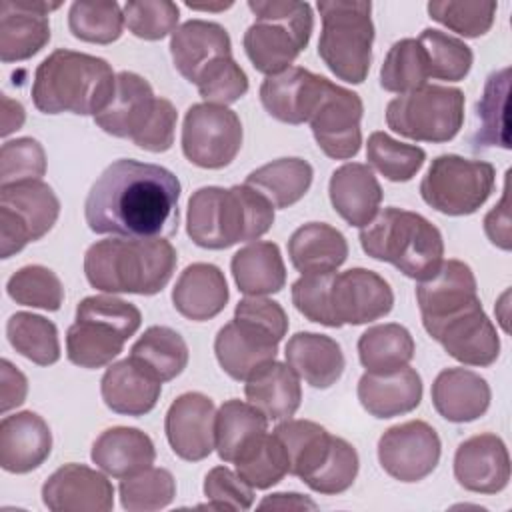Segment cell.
I'll return each mask as SVG.
<instances>
[{
  "mask_svg": "<svg viewBox=\"0 0 512 512\" xmlns=\"http://www.w3.org/2000/svg\"><path fill=\"white\" fill-rule=\"evenodd\" d=\"M454 476L464 490L498 494L510 482V454L492 432L466 438L454 454Z\"/></svg>",
  "mask_w": 512,
  "mask_h": 512,
  "instance_id": "21",
  "label": "cell"
},
{
  "mask_svg": "<svg viewBox=\"0 0 512 512\" xmlns=\"http://www.w3.org/2000/svg\"><path fill=\"white\" fill-rule=\"evenodd\" d=\"M508 90H510V68H500L492 72L484 84L482 98L476 104L478 130L472 136V148L500 146L510 148L508 136Z\"/></svg>",
  "mask_w": 512,
  "mask_h": 512,
  "instance_id": "41",
  "label": "cell"
},
{
  "mask_svg": "<svg viewBox=\"0 0 512 512\" xmlns=\"http://www.w3.org/2000/svg\"><path fill=\"white\" fill-rule=\"evenodd\" d=\"M416 300L422 320L446 316L478 300L476 276L466 262L444 260L432 278L418 282Z\"/></svg>",
  "mask_w": 512,
  "mask_h": 512,
  "instance_id": "31",
  "label": "cell"
},
{
  "mask_svg": "<svg viewBox=\"0 0 512 512\" xmlns=\"http://www.w3.org/2000/svg\"><path fill=\"white\" fill-rule=\"evenodd\" d=\"M242 138V122L228 106L198 102L186 110L180 142L194 166L206 170L228 166L240 152Z\"/></svg>",
  "mask_w": 512,
  "mask_h": 512,
  "instance_id": "12",
  "label": "cell"
},
{
  "mask_svg": "<svg viewBox=\"0 0 512 512\" xmlns=\"http://www.w3.org/2000/svg\"><path fill=\"white\" fill-rule=\"evenodd\" d=\"M286 364L312 388H330L344 372L346 360L340 344L318 332H296L284 348Z\"/></svg>",
  "mask_w": 512,
  "mask_h": 512,
  "instance_id": "32",
  "label": "cell"
},
{
  "mask_svg": "<svg viewBox=\"0 0 512 512\" xmlns=\"http://www.w3.org/2000/svg\"><path fill=\"white\" fill-rule=\"evenodd\" d=\"M362 408L374 418H394L412 412L422 400V378L402 366L392 372H364L356 388Z\"/></svg>",
  "mask_w": 512,
  "mask_h": 512,
  "instance_id": "28",
  "label": "cell"
},
{
  "mask_svg": "<svg viewBox=\"0 0 512 512\" xmlns=\"http://www.w3.org/2000/svg\"><path fill=\"white\" fill-rule=\"evenodd\" d=\"M422 326L448 356L464 366L486 368L500 356L496 326L486 316L480 298L446 316L422 320Z\"/></svg>",
  "mask_w": 512,
  "mask_h": 512,
  "instance_id": "13",
  "label": "cell"
},
{
  "mask_svg": "<svg viewBox=\"0 0 512 512\" xmlns=\"http://www.w3.org/2000/svg\"><path fill=\"white\" fill-rule=\"evenodd\" d=\"M52 452L48 422L32 412H16L0 422V466L12 474L36 470Z\"/></svg>",
  "mask_w": 512,
  "mask_h": 512,
  "instance_id": "25",
  "label": "cell"
},
{
  "mask_svg": "<svg viewBox=\"0 0 512 512\" xmlns=\"http://www.w3.org/2000/svg\"><path fill=\"white\" fill-rule=\"evenodd\" d=\"M178 112L174 104L166 98L158 96L156 112L150 120V124L144 128V132L134 140V144L148 152H166L174 144V132H176Z\"/></svg>",
  "mask_w": 512,
  "mask_h": 512,
  "instance_id": "58",
  "label": "cell"
},
{
  "mask_svg": "<svg viewBox=\"0 0 512 512\" xmlns=\"http://www.w3.org/2000/svg\"><path fill=\"white\" fill-rule=\"evenodd\" d=\"M328 196L332 208L344 222L364 228L380 212L384 192L368 164L346 162L332 172Z\"/></svg>",
  "mask_w": 512,
  "mask_h": 512,
  "instance_id": "26",
  "label": "cell"
},
{
  "mask_svg": "<svg viewBox=\"0 0 512 512\" xmlns=\"http://www.w3.org/2000/svg\"><path fill=\"white\" fill-rule=\"evenodd\" d=\"M122 12L128 30L150 42L172 36L180 20V8L172 0H130Z\"/></svg>",
  "mask_w": 512,
  "mask_h": 512,
  "instance_id": "52",
  "label": "cell"
},
{
  "mask_svg": "<svg viewBox=\"0 0 512 512\" xmlns=\"http://www.w3.org/2000/svg\"><path fill=\"white\" fill-rule=\"evenodd\" d=\"M282 334L248 318L234 314L214 338V354L220 368L234 380H248L262 364L276 360Z\"/></svg>",
  "mask_w": 512,
  "mask_h": 512,
  "instance_id": "17",
  "label": "cell"
},
{
  "mask_svg": "<svg viewBox=\"0 0 512 512\" xmlns=\"http://www.w3.org/2000/svg\"><path fill=\"white\" fill-rule=\"evenodd\" d=\"M196 88L204 102L228 106L248 92V76L232 56H226L200 74Z\"/></svg>",
  "mask_w": 512,
  "mask_h": 512,
  "instance_id": "54",
  "label": "cell"
},
{
  "mask_svg": "<svg viewBox=\"0 0 512 512\" xmlns=\"http://www.w3.org/2000/svg\"><path fill=\"white\" fill-rule=\"evenodd\" d=\"M248 8L256 18L242 38L248 60L260 74L284 72L310 42L312 6L296 0H248Z\"/></svg>",
  "mask_w": 512,
  "mask_h": 512,
  "instance_id": "6",
  "label": "cell"
},
{
  "mask_svg": "<svg viewBox=\"0 0 512 512\" xmlns=\"http://www.w3.org/2000/svg\"><path fill=\"white\" fill-rule=\"evenodd\" d=\"M6 336L10 346L38 366H50L60 360L58 328L52 320L32 314L16 312L6 322Z\"/></svg>",
  "mask_w": 512,
  "mask_h": 512,
  "instance_id": "44",
  "label": "cell"
},
{
  "mask_svg": "<svg viewBox=\"0 0 512 512\" xmlns=\"http://www.w3.org/2000/svg\"><path fill=\"white\" fill-rule=\"evenodd\" d=\"M234 282L246 296L276 294L286 284V266L278 244L254 240L240 248L230 262Z\"/></svg>",
  "mask_w": 512,
  "mask_h": 512,
  "instance_id": "36",
  "label": "cell"
},
{
  "mask_svg": "<svg viewBox=\"0 0 512 512\" xmlns=\"http://www.w3.org/2000/svg\"><path fill=\"white\" fill-rule=\"evenodd\" d=\"M430 394L436 412L454 424L484 416L492 398L486 378L468 368H444L438 372Z\"/></svg>",
  "mask_w": 512,
  "mask_h": 512,
  "instance_id": "27",
  "label": "cell"
},
{
  "mask_svg": "<svg viewBox=\"0 0 512 512\" xmlns=\"http://www.w3.org/2000/svg\"><path fill=\"white\" fill-rule=\"evenodd\" d=\"M268 430V418L250 402L226 400L214 422V448L224 462H234L240 450L258 434Z\"/></svg>",
  "mask_w": 512,
  "mask_h": 512,
  "instance_id": "42",
  "label": "cell"
},
{
  "mask_svg": "<svg viewBox=\"0 0 512 512\" xmlns=\"http://www.w3.org/2000/svg\"><path fill=\"white\" fill-rule=\"evenodd\" d=\"M188 356V346L176 330L168 326H150L132 344L128 358L164 384L184 372Z\"/></svg>",
  "mask_w": 512,
  "mask_h": 512,
  "instance_id": "39",
  "label": "cell"
},
{
  "mask_svg": "<svg viewBox=\"0 0 512 512\" xmlns=\"http://www.w3.org/2000/svg\"><path fill=\"white\" fill-rule=\"evenodd\" d=\"M362 250L380 262L392 264L412 280L432 278L444 262L440 230L422 214L388 206L360 228Z\"/></svg>",
  "mask_w": 512,
  "mask_h": 512,
  "instance_id": "5",
  "label": "cell"
},
{
  "mask_svg": "<svg viewBox=\"0 0 512 512\" xmlns=\"http://www.w3.org/2000/svg\"><path fill=\"white\" fill-rule=\"evenodd\" d=\"M358 468H360V460H358L356 448L348 440L334 436L332 450L324 466L314 474L312 480L306 482V486L320 494L346 492L354 484L358 476Z\"/></svg>",
  "mask_w": 512,
  "mask_h": 512,
  "instance_id": "55",
  "label": "cell"
},
{
  "mask_svg": "<svg viewBox=\"0 0 512 512\" xmlns=\"http://www.w3.org/2000/svg\"><path fill=\"white\" fill-rule=\"evenodd\" d=\"M288 256L302 274L338 270L348 258V242L340 230L326 222H308L288 238Z\"/></svg>",
  "mask_w": 512,
  "mask_h": 512,
  "instance_id": "35",
  "label": "cell"
},
{
  "mask_svg": "<svg viewBox=\"0 0 512 512\" xmlns=\"http://www.w3.org/2000/svg\"><path fill=\"white\" fill-rule=\"evenodd\" d=\"M484 232L488 236V240L502 248V250H510L512 240H510V206H508V178L504 184V192L500 202L486 214L484 218Z\"/></svg>",
  "mask_w": 512,
  "mask_h": 512,
  "instance_id": "60",
  "label": "cell"
},
{
  "mask_svg": "<svg viewBox=\"0 0 512 512\" xmlns=\"http://www.w3.org/2000/svg\"><path fill=\"white\" fill-rule=\"evenodd\" d=\"M120 502L128 512H156L172 504L176 480L166 468H146L134 476L122 478Z\"/></svg>",
  "mask_w": 512,
  "mask_h": 512,
  "instance_id": "50",
  "label": "cell"
},
{
  "mask_svg": "<svg viewBox=\"0 0 512 512\" xmlns=\"http://www.w3.org/2000/svg\"><path fill=\"white\" fill-rule=\"evenodd\" d=\"M416 346L408 328L396 322L376 324L358 338V358L366 372L382 374L408 366Z\"/></svg>",
  "mask_w": 512,
  "mask_h": 512,
  "instance_id": "40",
  "label": "cell"
},
{
  "mask_svg": "<svg viewBox=\"0 0 512 512\" xmlns=\"http://www.w3.org/2000/svg\"><path fill=\"white\" fill-rule=\"evenodd\" d=\"M162 382L138 366L132 358L108 364L102 380L100 394L104 404L124 416H144L160 400Z\"/></svg>",
  "mask_w": 512,
  "mask_h": 512,
  "instance_id": "30",
  "label": "cell"
},
{
  "mask_svg": "<svg viewBox=\"0 0 512 512\" xmlns=\"http://www.w3.org/2000/svg\"><path fill=\"white\" fill-rule=\"evenodd\" d=\"M90 458L104 474L122 480L150 468L156 460V448L146 432L112 426L94 440Z\"/></svg>",
  "mask_w": 512,
  "mask_h": 512,
  "instance_id": "33",
  "label": "cell"
},
{
  "mask_svg": "<svg viewBox=\"0 0 512 512\" xmlns=\"http://www.w3.org/2000/svg\"><path fill=\"white\" fill-rule=\"evenodd\" d=\"M216 406L202 392H184L168 408L164 430L172 452L188 462L204 460L214 450Z\"/></svg>",
  "mask_w": 512,
  "mask_h": 512,
  "instance_id": "19",
  "label": "cell"
},
{
  "mask_svg": "<svg viewBox=\"0 0 512 512\" xmlns=\"http://www.w3.org/2000/svg\"><path fill=\"white\" fill-rule=\"evenodd\" d=\"M190 10H202V12H222V10H228L234 6L232 0L228 2H208V4H198V2H184Z\"/></svg>",
  "mask_w": 512,
  "mask_h": 512,
  "instance_id": "63",
  "label": "cell"
},
{
  "mask_svg": "<svg viewBox=\"0 0 512 512\" xmlns=\"http://www.w3.org/2000/svg\"><path fill=\"white\" fill-rule=\"evenodd\" d=\"M60 214V200L42 180L0 186V258L46 236Z\"/></svg>",
  "mask_w": 512,
  "mask_h": 512,
  "instance_id": "11",
  "label": "cell"
},
{
  "mask_svg": "<svg viewBox=\"0 0 512 512\" xmlns=\"http://www.w3.org/2000/svg\"><path fill=\"white\" fill-rule=\"evenodd\" d=\"M156 104L158 96L150 82L136 72L122 70L116 74V88L110 104L94 116V124L110 136L134 142L150 124Z\"/></svg>",
  "mask_w": 512,
  "mask_h": 512,
  "instance_id": "23",
  "label": "cell"
},
{
  "mask_svg": "<svg viewBox=\"0 0 512 512\" xmlns=\"http://www.w3.org/2000/svg\"><path fill=\"white\" fill-rule=\"evenodd\" d=\"M332 272L324 274H302L292 284V304L294 308L308 318L310 322L322 324L330 328L328 320V306H326V294H328V282Z\"/></svg>",
  "mask_w": 512,
  "mask_h": 512,
  "instance_id": "57",
  "label": "cell"
},
{
  "mask_svg": "<svg viewBox=\"0 0 512 512\" xmlns=\"http://www.w3.org/2000/svg\"><path fill=\"white\" fill-rule=\"evenodd\" d=\"M322 18L318 56L326 68L348 84H362L372 64V4L360 0H320Z\"/></svg>",
  "mask_w": 512,
  "mask_h": 512,
  "instance_id": "8",
  "label": "cell"
},
{
  "mask_svg": "<svg viewBox=\"0 0 512 512\" xmlns=\"http://www.w3.org/2000/svg\"><path fill=\"white\" fill-rule=\"evenodd\" d=\"M258 508H280V510H286V508H296V510H316V502H312L310 498L298 494V492H276V494H270L266 496Z\"/></svg>",
  "mask_w": 512,
  "mask_h": 512,
  "instance_id": "61",
  "label": "cell"
},
{
  "mask_svg": "<svg viewBox=\"0 0 512 512\" xmlns=\"http://www.w3.org/2000/svg\"><path fill=\"white\" fill-rule=\"evenodd\" d=\"M238 476L254 490H266L278 484L290 468L288 454L280 438L272 432L254 436L232 462Z\"/></svg>",
  "mask_w": 512,
  "mask_h": 512,
  "instance_id": "43",
  "label": "cell"
},
{
  "mask_svg": "<svg viewBox=\"0 0 512 512\" xmlns=\"http://www.w3.org/2000/svg\"><path fill=\"white\" fill-rule=\"evenodd\" d=\"M328 78L302 66H290L284 72L266 76L260 86L264 110L284 124H304L314 114Z\"/></svg>",
  "mask_w": 512,
  "mask_h": 512,
  "instance_id": "22",
  "label": "cell"
},
{
  "mask_svg": "<svg viewBox=\"0 0 512 512\" xmlns=\"http://www.w3.org/2000/svg\"><path fill=\"white\" fill-rule=\"evenodd\" d=\"M180 180L164 166L114 160L92 184L84 218L92 232L120 238H166L178 230Z\"/></svg>",
  "mask_w": 512,
  "mask_h": 512,
  "instance_id": "1",
  "label": "cell"
},
{
  "mask_svg": "<svg viewBox=\"0 0 512 512\" xmlns=\"http://www.w3.org/2000/svg\"><path fill=\"white\" fill-rule=\"evenodd\" d=\"M274 224L272 202L248 184L202 186L186 210L188 238L206 250H224L262 238Z\"/></svg>",
  "mask_w": 512,
  "mask_h": 512,
  "instance_id": "2",
  "label": "cell"
},
{
  "mask_svg": "<svg viewBox=\"0 0 512 512\" xmlns=\"http://www.w3.org/2000/svg\"><path fill=\"white\" fill-rule=\"evenodd\" d=\"M170 54L180 76L196 84L208 66L232 56V42L222 24L194 18L172 32Z\"/></svg>",
  "mask_w": 512,
  "mask_h": 512,
  "instance_id": "24",
  "label": "cell"
},
{
  "mask_svg": "<svg viewBox=\"0 0 512 512\" xmlns=\"http://www.w3.org/2000/svg\"><path fill=\"white\" fill-rule=\"evenodd\" d=\"M330 328L360 326L384 318L394 306L390 284L374 270L348 268L332 272L326 294Z\"/></svg>",
  "mask_w": 512,
  "mask_h": 512,
  "instance_id": "14",
  "label": "cell"
},
{
  "mask_svg": "<svg viewBox=\"0 0 512 512\" xmlns=\"http://www.w3.org/2000/svg\"><path fill=\"white\" fill-rule=\"evenodd\" d=\"M244 394L268 420H286L294 416L302 402L298 374L278 360H270L252 372L246 380Z\"/></svg>",
  "mask_w": 512,
  "mask_h": 512,
  "instance_id": "34",
  "label": "cell"
},
{
  "mask_svg": "<svg viewBox=\"0 0 512 512\" xmlns=\"http://www.w3.org/2000/svg\"><path fill=\"white\" fill-rule=\"evenodd\" d=\"M6 294L22 306L56 312L64 302V286L54 270L42 264L18 268L6 282Z\"/></svg>",
  "mask_w": 512,
  "mask_h": 512,
  "instance_id": "49",
  "label": "cell"
},
{
  "mask_svg": "<svg viewBox=\"0 0 512 512\" xmlns=\"http://www.w3.org/2000/svg\"><path fill=\"white\" fill-rule=\"evenodd\" d=\"M46 174V152L34 138L6 140L0 148V186L40 180Z\"/></svg>",
  "mask_w": 512,
  "mask_h": 512,
  "instance_id": "53",
  "label": "cell"
},
{
  "mask_svg": "<svg viewBox=\"0 0 512 512\" xmlns=\"http://www.w3.org/2000/svg\"><path fill=\"white\" fill-rule=\"evenodd\" d=\"M366 160L390 182L412 180L426 162V152L420 146L394 140L386 132H372L366 142Z\"/></svg>",
  "mask_w": 512,
  "mask_h": 512,
  "instance_id": "47",
  "label": "cell"
},
{
  "mask_svg": "<svg viewBox=\"0 0 512 512\" xmlns=\"http://www.w3.org/2000/svg\"><path fill=\"white\" fill-rule=\"evenodd\" d=\"M286 448L288 454V474L300 478L304 484L314 478V474L324 466L334 434L312 420H292L286 418L272 430Z\"/></svg>",
  "mask_w": 512,
  "mask_h": 512,
  "instance_id": "37",
  "label": "cell"
},
{
  "mask_svg": "<svg viewBox=\"0 0 512 512\" xmlns=\"http://www.w3.org/2000/svg\"><path fill=\"white\" fill-rule=\"evenodd\" d=\"M204 496L212 510H248L254 504V488L228 466H214L204 478Z\"/></svg>",
  "mask_w": 512,
  "mask_h": 512,
  "instance_id": "56",
  "label": "cell"
},
{
  "mask_svg": "<svg viewBox=\"0 0 512 512\" xmlns=\"http://www.w3.org/2000/svg\"><path fill=\"white\" fill-rule=\"evenodd\" d=\"M440 436L424 420L390 426L378 440V462L388 476L400 482H420L440 462Z\"/></svg>",
  "mask_w": 512,
  "mask_h": 512,
  "instance_id": "15",
  "label": "cell"
},
{
  "mask_svg": "<svg viewBox=\"0 0 512 512\" xmlns=\"http://www.w3.org/2000/svg\"><path fill=\"white\" fill-rule=\"evenodd\" d=\"M28 394V380L26 376L10 362H0V412L6 414L8 410L20 406Z\"/></svg>",
  "mask_w": 512,
  "mask_h": 512,
  "instance_id": "59",
  "label": "cell"
},
{
  "mask_svg": "<svg viewBox=\"0 0 512 512\" xmlns=\"http://www.w3.org/2000/svg\"><path fill=\"white\" fill-rule=\"evenodd\" d=\"M228 298L230 292L224 272L208 262L186 266L172 288V304L176 312L194 322L218 316L226 308Z\"/></svg>",
  "mask_w": 512,
  "mask_h": 512,
  "instance_id": "29",
  "label": "cell"
},
{
  "mask_svg": "<svg viewBox=\"0 0 512 512\" xmlns=\"http://www.w3.org/2000/svg\"><path fill=\"white\" fill-rule=\"evenodd\" d=\"M386 124L392 132L416 142H448L464 124V92L426 84L400 94L386 106Z\"/></svg>",
  "mask_w": 512,
  "mask_h": 512,
  "instance_id": "9",
  "label": "cell"
},
{
  "mask_svg": "<svg viewBox=\"0 0 512 512\" xmlns=\"http://www.w3.org/2000/svg\"><path fill=\"white\" fill-rule=\"evenodd\" d=\"M496 170L486 160L458 154H440L428 166L422 182V200L446 216L474 214L494 192Z\"/></svg>",
  "mask_w": 512,
  "mask_h": 512,
  "instance_id": "10",
  "label": "cell"
},
{
  "mask_svg": "<svg viewBox=\"0 0 512 512\" xmlns=\"http://www.w3.org/2000/svg\"><path fill=\"white\" fill-rule=\"evenodd\" d=\"M42 502L52 512H108L114 506V486L106 474L70 462L46 478Z\"/></svg>",
  "mask_w": 512,
  "mask_h": 512,
  "instance_id": "18",
  "label": "cell"
},
{
  "mask_svg": "<svg viewBox=\"0 0 512 512\" xmlns=\"http://www.w3.org/2000/svg\"><path fill=\"white\" fill-rule=\"evenodd\" d=\"M116 74L98 56L58 48L36 68L32 102L42 114L96 116L112 100Z\"/></svg>",
  "mask_w": 512,
  "mask_h": 512,
  "instance_id": "4",
  "label": "cell"
},
{
  "mask_svg": "<svg viewBox=\"0 0 512 512\" xmlns=\"http://www.w3.org/2000/svg\"><path fill=\"white\" fill-rule=\"evenodd\" d=\"M362 98L328 80L324 94L308 124L320 150L334 160H348L362 146Z\"/></svg>",
  "mask_w": 512,
  "mask_h": 512,
  "instance_id": "16",
  "label": "cell"
},
{
  "mask_svg": "<svg viewBox=\"0 0 512 512\" xmlns=\"http://www.w3.org/2000/svg\"><path fill=\"white\" fill-rule=\"evenodd\" d=\"M178 254L166 238H106L84 254V274L92 288L108 294L154 296L166 288Z\"/></svg>",
  "mask_w": 512,
  "mask_h": 512,
  "instance_id": "3",
  "label": "cell"
},
{
  "mask_svg": "<svg viewBox=\"0 0 512 512\" xmlns=\"http://www.w3.org/2000/svg\"><path fill=\"white\" fill-rule=\"evenodd\" d=\"M314 170L304 158H278L246 176L248 186L264 194L274 208H290L306 196Z\"/></svg>",
  "mask_w": 512,
  "mask_h": 512,
  "instance_id": "38",
  "label": "cell"
},
{
  "mask_svg": "<svg viewBox=\"0 0 512 512\" xmlns=\"http://www.w3.org/2000/svg\"><path fill=\"white\" fill-rule=\"evenodd\" d=\"M432 20L446 26L464 38L484 36L498 10L496 2H456V0H432L426 6Z\"/></svg>",
  "mask_w": 512,
  "mask_h": 512,
  "instance_id": "51",
  "label": "cell"
},
{
  "mask_svg": "<svg viewBox=\"0 0 512 512\" xmlns=\"http://www.w3.org/2000/svg\"><path fill=\"white\" fill-rule=\"evenodd\" d=\"M418 42L424 48L430 78L460 82L468 76L474 54L464 40L438 28H424Z\"/></svg>",
  "mask_w": 512,
  "mask_h": 512,
  "instance_id": "46",
  "label": "cell"
},
{
  "mask_svg": "<svg viewBox=\"0 0 512 512\" xmlns=\"http://www.w3.org/2000/svg\"><path fill=\"white\" fill-rule=\"evenodd\" d=\"M2 130L0 134L6 138L8 134H12L14 130H20L24 120H26V112H24V106L18 102V100H12L8 98L6 94H2Z\"/></svg>",
  "mask_w": 512,
  "mask_h": 512,
  "instance_id": "62",
  "label": "cell"
},
{
  "mask_svg": "<svg viewBox=\"0 0 512 512\" xmlns=\"http://www.w3.org/2000/svg\"><path fill=\"white\" fill-rule=\"evenodd\" d=\"M62 2L2 0L0 2V60L22 62L36 56L50 42L48 14Z\"/></svg>",
  "mask_w": 512,
  "mask_h": 512,
  "instance_id": "20",
  "label": "cell"
},
{
  "mask_svg": "<svg viewBox=\"0 0 512 512\" xmlns=\"http://www.w3.org/2000/svg\"><path fill=\"white\" fill-rule=\"evenodd\" d=\"M124 12L118 2H72L68 28L74 38L90 44H112L122 36Z\"/></svg>",
  "mask_w": 512,
  "mask_h": 512,
  "instance_id": "48",
  "label": "cell"
},
{
  "mask_svg": "<svg viewBox=\"0 0 512 512\" xmlns=\"http://www.w3.org/2000/svg\"><path fill=\"white\" fill-rule=\"evenodd\" d=\"M428 62L422 44L416 38L394 42L380 66V86L386 92L406 94L426 86Z\"/></svg>",
  "mask_w": 512,
  "mask_h": 512,
  "instance_id": "45",
  "label": "cell"
},
{
  "mask_svg": "<svg viewBox=\"0 0 512 512\" xmlns=\"http://www.w3.org/2000/svg\"><path fill=\"white\" fill-rule=\"evenodd\" d=\"M142 324V312L114 294L86 296L76 306L74 324L66 330V356L80 368L112 364Z\"/></svg>",
  "mask_w": 512,
  "mask_h": 512,
  "instance_id": "7",
  "label": "cell"
}]
</instances>
